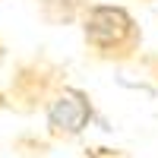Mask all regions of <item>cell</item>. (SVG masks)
Instances as JSON below:
<instances>
[{
    "instance_id": "1",
    "label": "cell",
    "mask_w": 158,
    "mask_h": 158,
    "mask_svg": "<svg viewBox=\"0 0 158 158\" xmlns=\"http://www.w3.org/2000/svg\"><path fill=\"white\" fill-rule=\"evenodd\" d=\"M85 41L95 48L98 57L123 60L133 57L139 48V25L123 6H92L85 13Z\"/></svg>"
},
{
    "instance_id": "2",
    "label": "cell",
    "mask_w": 158,
    "mask_h": 158,
    "mask_svg": "<svg viewBox=\"0 0 158 158\" xmlns=\"http://www.w3.org/2000/svg\"><path fill=\"white\" fill-rule=\"evenodd\" d=\"M92 108H89V98L82 92H63V95L51 104V114H48V123H51V133L54 136H76L82 133V127L89 123Z\"/></svg>"
}]
</instances>
